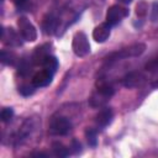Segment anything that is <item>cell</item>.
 Returning <instances> with one entry per match:
<instances>
[{
    "instance_id": "5b68a950",
    "label": "cell",
    "mask_w": 158,
    "mask_h": 158,
    "mask_svg": "<svg viewBox=\"0 0 158 158\" xmlns=\"http://www.w3.org/2000/svg\"><path fill=\"white\" fill-rule=\"evenodd\" d=\"M72 130V122L63 116L53 117L49 123V132L53 135H60L64 136Z\"/></svg>"
},
{
    "instance_id": "e0dca14e",
    "label": "cell",
    "mask_w": 158,
    "mask_h": 158,
    "mask_svg": "<svg viewBox=\"0 0 158 158\" xmlns=\"http://www.w3.org/2000/svg\"><path fill=\"white\" fill-rule=\"evenodd\" d=\"M85 137H86V141L89 143V146H96L98 143V138H96V131L93 130V128H88L85 131Z\"/></svg>"
},
{
    "instance_id": "603a6c76",
    "label": "cell",
    "mask_w": 158,
    "mask_h": 158,
    "mask_svg": "<svg viewBox=\"0 0 158 158\" xmlns=\"http://www.w3.org/2000/svg\"><path fill=\"white\" fill-rule=\"evenodd\" d=\"M118 1H121L122 4H130L132 0H118Z\"/></svg>"
},
{
    "instance_id": "2e32d148",
    "label": "cell",
    "mask_w": 158,
    "mask_h": 158,
    "mask_svg": "<svg viewBox=\"0 0 158 158\" xmlns=\"http://www.w3.org/2000/svg\"><path fill=\"white\" fill-rule=\"evenodd\" d=\"M52 149H53L54 154L58 156V157H67L69 154L68 148L65 146H63L62 143H59V142H54L52 144Z\"/></svg>"
},
{
    "instance_id": "7402d4cb",
    "label": "cell",
    "mask_w": 158,
    "mask_h": 158,
    "mask_svg": "<svg viewBox=\"0 0 158 158\" xmlns=\"http://www.w3.org/2000/svg\"><path fill=\"white\" fill-rule=\"evenodd\" d=\"M12 2H14L16 6H23V5L27 2V0H12Z\"/></svg>"
},
{
    "instance_id": "8fae6325",
    "label": "cell",
    "mask_w": 158,
    "mask_h": 158,
    "mask_svg": "<svg viewBox=\"0 0 158 158\" xmlns=\"http://www.w3.org/2000/svg\"><path fill=\"white\" fill-rule=\"evenodd\" d=\"M143 79L144 77L139 72H130L123 77L122 83L126 88H135V86H138L143 81Z\"/></svg>"
},
{
    "instance_id": "277c9868",
    "label": "cell",
    "mask_w": 158,
    "mask_h": 158,
    "mask_svg": "<svg viewBox=\"0 0 158 158\" xmlns=\"http://www.w3.org/2000/svg\"><path fill=\"white\" fill-rule=\"evenodd\" d=\"M17 26L20 30V33L22 36V38L27 42H33L37 40V30L36 27L30 22V20L25 16L19 17L17 20Z\"/></svg>"
},
{
    "instance_id": "ac0fdd59",
    "label": "cell",
    "mask_w": 158,
    "mask_h": 158,
    "mask_svg": "<svg viewBox=\"0 0 158 158\" xmlns=\"http://www.w3.org/2000/svg\"><path fill=\"white\" fill-rule=\"evenodd\" d=\"M147 10H148V5H147V2L146 1H139L138 4H137V6H136V14H137V16H139V17H143V16H146L147 15Z\"/></svg>"
},
{
    "instance_id": "ba28073f",
    "label": "cell",
    "mask_w": 158,
    "mask_h": 158,
    "mask_svg": "<svg viewBox=\"0 0 158 158\" xmlns=\"http://www.w3.org/2000/svg\"><path fill=\"white\" fill-rule=\"evenodd\" d=\"M1 40L5 44L10 46V47H16V46H21V41L19 35L14 31V28L9 27V28H2L1 31Z\"/></svg>"
},
{
    "instance_id": "ffe728a7",
    "label": "cell",
    "mask_w": 158,
    "mask_h": 158,
    "mask_svg": "<svg viewBox=\"0 0 158 158\" xmlns=\"http://www.w3.org/2000/svg\"><path fill=\"white\" fill-rule=\"evenodd\" d=\"M33 86H35V85H21V86L19 88V91H20L22 95L28 96V95L33 94V91H35Z\"/></svg>"
},
{
    "instance_id": "d6986e66",
    "label": "cell",
    "mask_w": 158,
    "mask_h": 158,
    "mask_svg": "<svg viewBox=\"0 0 158 158\" xmlns=\"http://www.w3.org/2000/svg\"><path fill=\"white\" fill-rule=\"evenodd\" d=\"M14 116V111L11 107H4L1 110V114H0V117H1V121L2 122H9Z\"/></svg>"
},
{
    "instance_id": "9a60e30c",
    "label": "cell",
    "mask_w": 158,
    "mask_h": 158,
    "mask_svg": "<svg viewBox=\"0 0 158 158\" xmlns=\"http://www.w3.org/2000/svg\"><path fill=\"white\" fill-rule=\"evenodd\" d=\"M0 59L4 64H14L16 62V56L14 52L11 51H7V49H2L1 51V54H0Z\"/></svg>"
},
{
    "instance_id": "52a82bcc",
    "label": "cell",
    "mask_w": 158,
    "mask_h": 158,
    "mask_svg": "<svg viewBox=\"0 0 158 158\" xmlns=\"http://www.w3.org/2000/svg\"><path fill=\"white\" fill-rule=\"evenodd\" d=\"M53 78V73L47 70V69H42L40 72H37L33 77H32V85H35L36 88H41V86H47L48 84H51Z\"/></svg>"
},
{
    "instance_id": "9c48e42d",
    "label": "cell",
    "mask_w": 158,
    "mask_h": 158,
    "mask_svg": "<svg viewBox=\"0 0 158 158\" xmlns=\"http://www.w3.org/2000/svg\"><path fill=\"white\" fill-rule=\"evenodd\" d=\"M110 25H107L106 22L100 23L99 26H96L93 31V38L98 42V43H102L105 42L109 37H110Z\"/></svg>"
},
{
    "instance_id": "3957f363",
    "label": "cell",
    "mask_w": 158,
    "mask_h": 158,
    "mask_svg": "<svg viewBox=\"0 0 158 158\" xmlns=\"http://www.w3.org/2000/svg\"><path fill=\"white\" fill-rule=\"evenodd\" d=\"M72 48L75 56L78 57H85L90 53V44L88 41V37L84 32H75L72 41Z\"/></svg>"
},
{
    "instance_id": "5bb4252c",
    "label": "cell",
    "mask_w": 158,
    "mask_h": 158,
    "mask_svg": "<svg viewBox=\"0 0 158 158\" xmlns=\"http://www.w3.org/2000/svg\"><path fill=\"white\" fill-rule=\"evenodd\" d=\"M44 69H47V70H49V72H52V73H54L56 70H57V68H58V60H57V58L56 57H53V56H47L44 59H43V62H42V64H41Z\"/></svg>"
},
{
    "instance_id": "7c38bea8",
    "label": "cell",
    "mask_w": 158,
    "mask_h": 158,
    "mask_svg": "<svg viewBox=\"0 0 158 158\" xmlns=\"http://www.w3.org/2000/svg\"><path fill=\"white\" fill-rule=\"evenodd\" d=\"M49 54V46L48 44H43L41 47H37L36 51L33 52V56H32V62L33 64L36 65H41L43 59Z\"/></svg>"
},
{
    "instance_id": "6da1fadb",
    "label": "cell",
    "mask_w": 158,
    "mask_h": 158,
    "mask_svg": "<svg viewBox=\"0 0 158 158\" xmlns=\"http://www.w3.org/2000/svg\"><path fill=\"white\" fill-rule=\"evenodd\" d=\"M144 51H146V44L144 43H133L128 47H125L120 51H116V52H112V53L107 54L105 57V62L111 63V62H116V60H120V59H123V58L138 57Z\"/></svg>"
},
{
    "instance_id": "30bf717a",
    "label": "cell",
    "mask_w": 158,
    "mask_h": 158,
    "mask_svg": "<svg viewBox=\"0 0 158 158\" xmlns=\"http://www.w3.org/2000/svg\"><path fill=\"white\" fill-rule=\"evenodd\" d=\"M114 114L112 110L110 107H104L102 110H100L98 112V115L95 116V123L99 127H106L111 121H112Z\"/></svg>"
},
{
    "instance_id": "7a4b0ae2",
    "label": "cell",
    "mask_w": 158,
    "mask_h": 158,
    "mask_svg": "<svg viewBox=\"0 0 158 158\" xmlns=\"http://www.w3.org/2000/svg\"><path fill=\"white\" fill-rule=\"evenodd\" d=\"M112 95H114V88L110 84L101 83L99 84L98 89L91 94L89 102L93 107H100V106H104Z\"/></svg>"
},
{
    "instance_id": "44dd1931",
    "label": "cell",
    "mask_w": 158,
    "mask_h": 158,
    "mask_svg": "<svg viewBox=\"0 0 158 158\" xmlns=\"http://www.w3.org/2000/svg\"><path fill=\"white\" fill-rule=\"evenodd\" d=\"M146 70H148V72H156V70H158V57L154 58V59H152V60H149L146 64Z\"/></svg>"
},
{
    "instance_id": "8992f818",
    "label": "cell",
    "mask_w": 158,
    "mask_h": 158,
    "mask_svg": "<svg viewBox=\"0 0 158 158\" xmlns=\"http://www.w3.org/2000/svg\"><path fill=\"white\" fill-rule=\"evenodd\" d=\"M128 15V10L120 5H112L107 9L106 12V23L110 26H115L122 21Z\"/></svg>"
},
{
    "instance_id": "4fadbf2b",
    "label": "cell",
    "mask_w": 158,
    "mask_h": 158,
    "mask_svg": "<svg viewBox=\"0 0 158 158\" xmlns=\"http://www.w3.org/2000/svg\"><path fill=\"white\" fill-rule=\"evenodd\" d=\"M58 19H56L53 15H48L43 20V28L46 33H52L54 30H57Z\"/></svg>"
}]
</instances>
